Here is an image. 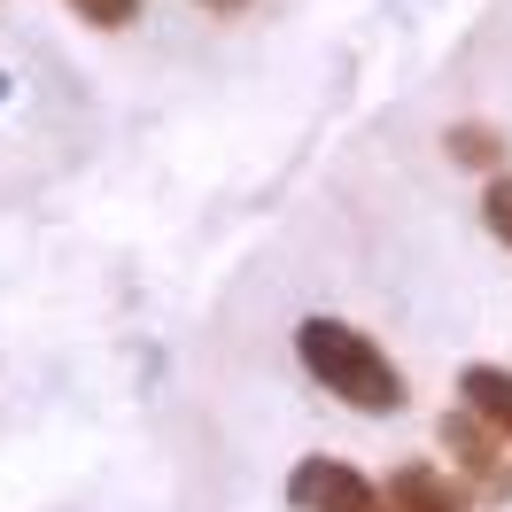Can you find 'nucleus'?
Listing matches in <instances>:
<instances>
[{"label": "nucleus", "mask_w": 512, "mask_h": 512, "mask_svg": "<svg viewBox=\"0 0 512 512\" xmlns=\"http://www.w3.org/2000/svg\"><path fill=\"white\" fill-rule=\"evenodd\" d=\"M295 350H303V365H311V381L334 388V396L357 404V412H396V404H404V373H396V365L381 357V342H373V334H357V326H342V319H303Z\"/></svg>", "instance_id": "nucleus-1"}, {"label": "nucleus", "mask_w": 512, "mask_h": 512, "mask_svg": "<svg viewBox=\"0 0 512 512\" xmlns=\"http://www.w3.org/2000/svg\"><path fill=\"white\" fill-rule=\"evenodd\" d=\"M288 497H295V512H373L381 505L373 481L357 466H342V458H303L288 474Z\"/></svg>", "instance_id": "nucleus-2"}, {"label": "nucleus", "mask_w": 512, "mask_h": 512, "mask_svg": "<svg viewBox=\"0 0 512 512\" xmlns=\"http://www.w3.org/2000/svg\"><path fill=\"white\" fill-rule=\"evenodd\" d=\"M458 396H466V404H474L497 435H512V373H505V365H466Z\"/></svg>", "instance_id": "nucleus-3"}, {"label": "nucleus", "mask_w": 512, "mask_h": 512, "mask_svg": "<svg viewBox=\"0 0 512 512\" xmlns=\"http://www.w3.org/2000/svg\"><path fill=\"white\" fill-rule=\"evenodd\" d=\"M489 419L466 404V412H443V450H458L466 458V474H497V450H489V435H481Z\"/></svg>", "instance_id": "nucleus-4"}, {"label": "nucleus", "mask_w": 512, "mask_h": 512, "mask_svg": "<svg viewBox=\"0 0 512 512\" xmlns=\"http://www.w3.org/2000/svg\"><path fill=\"white\" fill-rule=\"evenodd\" d=\"M443 148L466 163V171H497V163H505V132H497V125H450Z\"/></svg>", "instance_id": "nucleus-5"}, {"label": "nucleus", "mask_w": 512, "mask_h": 512, "mask_svg": "<svg viewBox=\"0 0 512 512\" xmlns=\"http://www.w3.org/2000/svg\"><path fill=\"white\" fill-rule=\"evenodd\" d=\"M86 24H101V32H117V24H132L140 16V0H70Z\"/></svg>", "instance_id": "nucleus-6"}, {"label": "nucleus", "mask_w": 512, "mask_h": 512, "mask_svg": "<svg viewBox=\"0 0 512 512\" xmlns=\"http://www.w3.org/2000/svg\"><path fill=\"white\" fill-rule=\"evenodd\" d=\"M481 210H489V233H497V241H505V249H512V179H497Z\"/></svg>", "instance_id": "nucleus-7"}, {"label": "nucleus", "mask_w": 512, "mask_h": 512, "mask_svg": "<svg viewBox=\"0 0 512 512\" xmlns=\"http://www.w3.org/2000/svg\"><path fill=\"white\" fill-rule=\"evenodd\" d=\"M202 8H241V0H202Z\"/></svg>", "instance_id": "nucleus-8"}]
</instances>
